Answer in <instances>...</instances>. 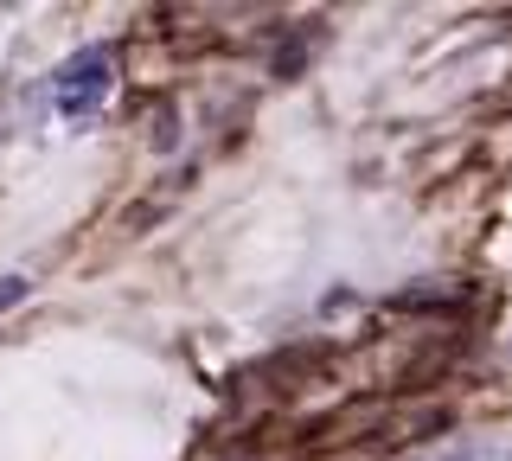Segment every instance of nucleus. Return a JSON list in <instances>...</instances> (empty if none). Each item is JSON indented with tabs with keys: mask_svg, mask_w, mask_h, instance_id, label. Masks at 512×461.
I'll return each instance as SVG.
<instances>
[{
	"mask_svg": "<svg viewBox=\"0 0 512 461\" xmlns=\"http://www.w3.org/2000/svg\"><path fill=\"white\" fill-rule=\"evenodd\" d=\"M109 90H116V58L103 45H84V52H71L52 71V103H58L64 122H90L109 103Z\"/></svg>",
	"mask_w": 512,
	"mask_h": 461,
	"instance_id": "obj_1",
	"label": "nucleus"
},
{
	"mask_svg": "<svg viewBox=\"0 0 512 461\" xmlns=\"http://www.w3.org/2000/svg\"><path fill=\"white\" fill-rule=\"evenodd\" d=\"M148 141H154V148H160V154H167V148H173V109H160V122H154V129H148Z\"/></svg>",
	"mask_w": 512,
	"mask_h": 461,
	"instance_id": "obj_2",
	"label": "nucleus"
},
{
	"mask_svg": "<svg viewBox=\"0 0 512 461\" xmlns=\"http://www.w3.org/2000/svg\"><path fill=\"white\" fill-rule=\"evenodd\" d=\"M13 301H26V276H0V308H13Z\"/></svg>",
	"mask_w": 512,
	"mask_h": 461,
	"instance_id": "obj_3",
	"label": "nucleus"
},
{
	"mask_svg": "<svg viewBox=\"0 0 512 461\" xmlns=\"http://www.w3.org/2000/svg\"><path fill=\"white\" fill-rule=\"evenodd\" d=\"M442 461H480V449H448Z\"/></svg>",
	"mask_w": 512,
	"mask_h": 461,
	"instance_id": "obj_4",
	"label": "nucleus"
}]
</instances>
